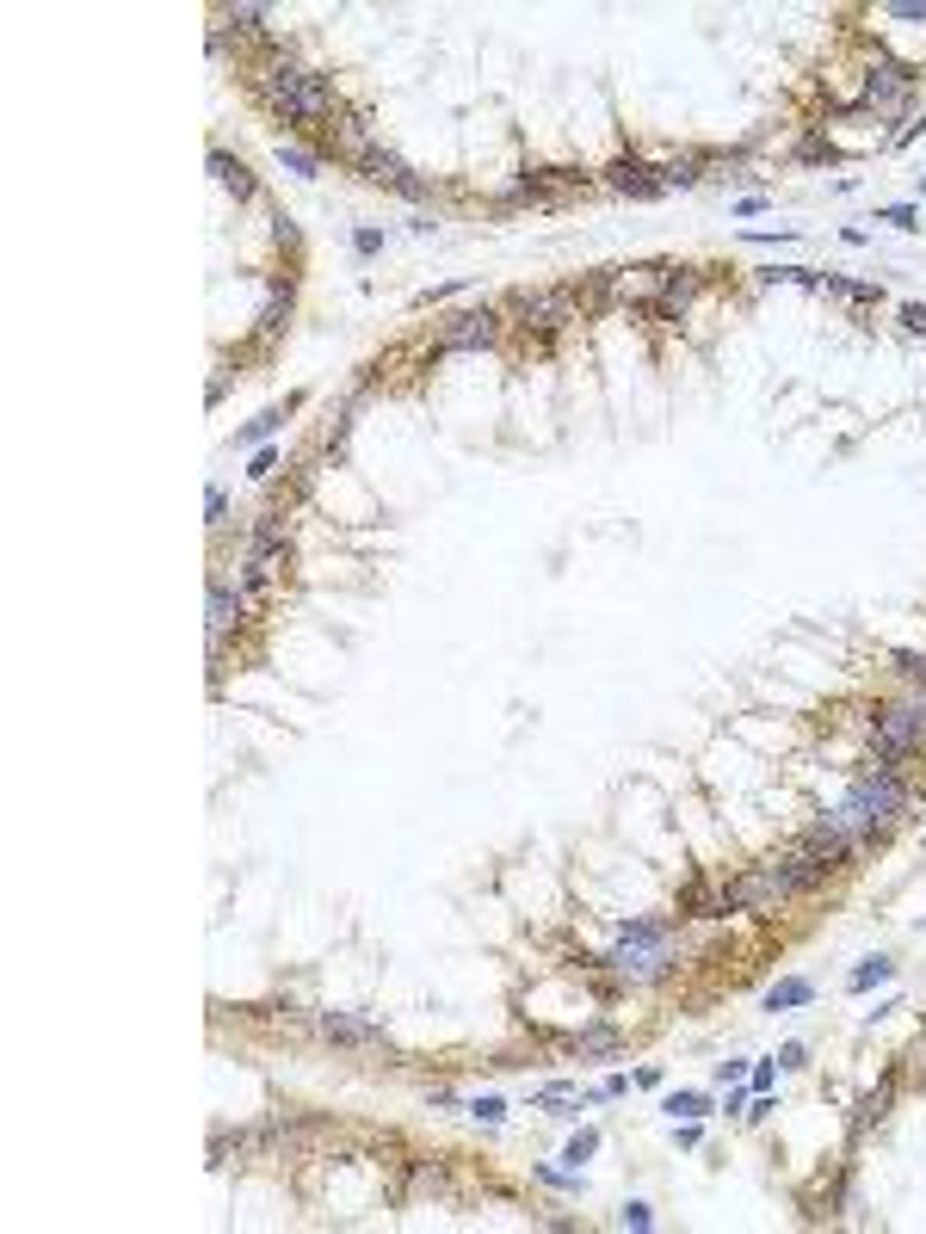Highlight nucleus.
I'll list each match as a JSON object with an SVG mask.
<instances>
[{
	"instance_id": "1",
	"label": "nucleus",
	"mask_w": 926,
	"mask_h": 1234,
	"mask_svg": "<svg viewBox=\"0 0 926 1234\" xmlns=\"http://www.w3.org/2000/svg\"><path fill=\"white\" fill-rule=\"evenodd\" d=\"M908 809H914V784L902 772H889V766H871L859 784L846 790V803L834 815H840V827L859 846H871V840H889V833L908 821Z\"/></svg>"
},
{
	"instance_id": "2",
	"label": "nucleus",
	"mask_w": 926,
	"mask_h": 1234,
	"mask_svg": "<svg viewBox=\"0 0 926 1234\" xmlns=\"http://www.w3.org/2000/svg\"><path fill=\"white\" fill-rule=\"evenodd\" d=\"M254 87H260V99L284 124H328L340 112V105H334V81L315 75V68H303V62H291V56H266L254 68Z\"/></svg>"
},
{
	"instance_id": "3",
	"label": "nucleus",
	"mask_w": 926,
	"mask_h": 1234,
	"mask_svg": "<svg viewBox=\"0 0 926 1234\" xmlns=\"http://www.w3.org/2000/svg\"><path fill=\"white\" fill-rule=\"evenodd\" d=\"M605 963H612V975H618V982H630V988L661 982V975L673 969V926H667V920H636V926H624L618 951L605 957Z\"/></svg>"
},
{
	"instance_id": "4",
	"label": "nucleus",
	"mask_w": 926,
	"mask_h": 1234,
	"mask_svg": "<svg viewBox=\"0 0 926 1234\" xmlns=\"http://www.w3.org/2000/svg\"><path fill=\"white\" fill-rule=\"evenodd\" d=\"M513 315L525 321L531 334H556L562 321H581V297H575V290H519Z\"/></svg>"
},
{
	"instance_id": "5",
	"label": "nucleus",
	"mask_w": 926,
	"mask_h": 1234,
	"mask_svg": "<svg viewBox=\"0 0 926 1234\" xmlns=\"http://www.w3.org/2000/svg\"><path fill=\"white\" fill-rule=\"evenodd\" d=\"M494 340H501V315L494 309H463L439 328V352H482Z\"/></svg>"
},
{
	"instance_id": "6",
	"label": "nucleus",
	"mask_w": 926,
	"mask_h": 1234,
	"mask_svg": "<svg viewBox=\"0 0 926 1234\" xmlns=\"http://www.w3.org/2000/svg\"><path fill=\"white\" fill-rule=\"evenodd\" d=\"M352 167H359V173L371 179V186H389V192H402V198H426V179H414V173H408V161H402V155H389V149H365Z\"/></svg>"
},
{
	"instance_id": "7",
	"label": "nucleus",
	"mask_w": 926,
	"mask_h": 1234,
	"mask_svg": "<svg viewBox=\"0 0 926 1234\" xmlns=\"http://www.w3.org/2000/svg\"><path fill=\"white\" fill-rule=\"evenodd\" d=\"M315 1031L328 1043H359V1049H383L389 1031L377 1019H359V1012H315Z\"/></svg>"
},
{
	"instance_id": "8",
	"label": "nucleus",
	"mask_w": 926,
	"mask_h": 1234,
	"mask_svg": "<svg viewBox=\"0 0 926 1234\" xmlns=\"http://www.w3.org/2000/svg\"><path fill=\"white\" fill-rule=\"evenodd\" d=\"M698 284H704V278H698V266H667V272H661V284H655V315H661V321H673V315H680V309L698 297Z\"/></svg>"
},
{
	"instance_id": "9",
	"label": "nucleus",
	"mask_w": 926,
	"mask_h": 1234,
	"mask_svg": "<svg viewBox=\"0 0 926 1234\" xmlns=\"http://www.w3.org/2000/svg\"><path fill=\"white\" fill-rule=\"evenodd\" d=\"M605 186H612V192H630V198H661V192H667L661 173H655L649 161H636V155H624V161L605 167Z\"/></svg>"
},
{
	"instance_id": "10",
	"label": "nucleus",
	"mask_w": 926,
	"mask_h": 1234,
	"mask_svg": "<svg viewBox=\"0 0 926 1234\" xmlns=\"http://www.w3.org/2000/svg\"><path fill=\"white\" fill-rule=\"evenodd\" d=\"M328 149L346 155V161H359L365 149H377V142H371V112H334V124H328Z\"/></svg>"
},
{
	"instance_id": "11",
	"label": "nucleus",
	"mask_w": 926,
	"mask_h": 1234,
	"mask_svg": "<svg viewBox=\"0 0 926 1234\" xmlns=\"http://www.w3.org/2000/svg\"><path fill=\"white\" fill-rule=\"evenodd\" d=\"M797 846H809L815 858H828V864H846L852 852H859V840H852V833L840 827V815H822V821H815V827L803 833Z\"/></svg>"
},
{
	"instance_id": "12",
	"label": "nucleus",
	"mask_w": 926,
	"mask_h": 1234,
	"mask_svg": "<svg viewBox=\"0 0 926 1234\" xmlns=\"http://www.w3.org/2000/svg\"><path fill=\"white\" fill-rule=\"evenodd\" d=\"M908 87H914V75H908V68L883 62L877 75H871V87H865V105H877V112H896V105L908 99Z\"/></svg>"
},
{
	"instance_id": "13",
	"label": "nucleus",
	"mask_w": 926,
	"mask_h": 1234,
	"mask_svg": "<svg viewBox=\"0 0 926 1234\" xmlns=\"http://www.w3.org/2000/svg\"><path fill=\"white\" fill-rule=\"evenodd\" d=\"M210 173H217V186H229L235 198H260V179L247 173V161H235L229 149H210Z\"/></svg>"
},
{
	"instance_id": "14",
	"label": "nucleus",
	"mask_w": 926,
	"mask_h": 1234,
	"mask_svg": "<svg viewBox=\"0 0 926 1234\" xmlns=\"http://www.w3.org/2000/svg\"><path fill=\"white\" fill-rule=\"evenodd\" d=\"M235 624H241V593L217 574V580H210V636H229Z\"/></svg>"
},
{
	"instance_id": "15",
	"label": "nucleus",
	"mask_w": 926,
	"mask_h": 1234,
	"mask_svg": "<svg viewBox=\"0 0 926 1234\" xmlns=\"http://www.w3.org/2000/svg\"><path fill=\"white\" fill-rule=\"evenodd\" d=\"M896 1086H902V1068H896V1074H889V1080L877 1086V1093H865V1099H859V1111H852V1142H859V1136L871 1130V1123H883V1111H889V1099H896Z\"/></svg>"
},
{
	"instance_id": "16",
	"label": "nucleus",
	"mask_w": 926,
	"mask_h": 1234,
	"mask_svg": "<svg viewBox=\"0 0 926 1234\" xmlns=\"http://www.w3.org/2000/svg\"><path fill=\"white\" fill-rule=\"evenodd\" d=\"M889 975H896V963H889V957H865L859 969H852V975H846V988H859V994H865V988H877V982H889Z\"/></svg>"
},
{
	"instance_id": "17",
	"label": "nucleus",
	"mask_w": 926,
	"mask_h": 1234,
	"mask_svg": "<svg viewBox=\"0 0 926 1234\" xmlns=\"http://www.w3.org/2000/svg\"><path fill=\"white\" fill-rule=\"evenodd\" d=\"M822 290H834V297H840V303H859V309L883 297V290H877V284H852V278H822Z\"/></svg>"
},
{
	"instance_id": "18",
	"label": "nucleus",
	"mask_w": 926,
	"mask_h": 1234,
	"mask_svg": "<svg viewBox=\"0 0 926 1234\" xmlns=\"http://www.w3.org/2000/svg\"><path fill=\"white\" fill-rule=\"evenodd\" d=\"M809 982H778L772 994H766V1012H785V1006H809Z\"/></svg>"
},
{
	"instance_id": "19",
	"label": "nucleus",
	"mask_w": 926,
	"mask_h": 1234,
	"mask_svg": "<svg viewBox=\"0 0 926 1234\" xmlns=\"http://www.w3.org/2000/svg\"><path fill=\"white\" fill-rule=\"evenodd\" d=\"M278 167L297 173V179H315V173H322V161H315L309 149H284V142H278Z\"/></svg>"
},
{
	"instance_id": "20",
	"label": "nucleus",
	"mask_w": 926,
	"mask_h": 1234,
	"mask_svg": "<svg viewBox=\"0 0 926 1234\" xmlns=\"http://www.w3.org/2000/svg\"><path fill=\"white\" fill-rule=\"evenodd\" d=\"M284 315H291V290H284V297L272 290V303H266V315H260V340H272V334L284 328Z\"/></svg>"
},
{
	"instance_id": "21",
	"label": "nucleus",
	"mask_w": 926,
	"mask_h": 1234,
	"mask_svg": "<svg viewBox=\"0 0 926 1234\" xmlns=\"http://www.w3.org/2000/svg\"><path fill=\"white\" fill-rule=\"evenodd\" d=\"M618 1043H624L618 1031H581V1037H575V1049H581V1056H612Z\"/></svg>"
},
{
	"instance_id": "22",
	"label": "nucleus",
	"mask_w": 926,
	"mask_h": 1234,
	"mask_svg": "<svg viewBox=\"0 0 926 1234\" xmlns=\"http://www.w3.org/2000/svg\"><path fill=\"white\" fill-rule=\"evenodd\" d=\"M229 25L241 31V38H260V31H266V7H229Z\"/></svg>"
},
{
	"instance_id": "23",
	"label": "nucleus",
	"mask_w": 926,
	"mask_h": 1234,
	"mask_svg": "<svg viewBox=\"0 0 926 1234\" xmlns=\"http://www.w3.org/2000/svg\"><path fill=\"white\" fill-rule=\"evenodd\" d=\"M667 1111H673V1117H704V1111H710V1099H704V1093H673V1099H667Z\"/></svg>"
},
{
	"instance_id": "24",
	"label": "nucleus",
	"mask_w": 926,
	"mask_h": 1234,
	"mask_svg": "<svg viewBox=\"0 0 926 1234\" xmlns=\"http://www.w3.org/2000/svg\"><path fill=\"white\" fill-rule=\"evenodd\" d=\"M902 1074H914V1080H926V1037H914L908 1049H902Z\"/></svg>"
},
{
	"instance_id": "25",
	"label": "nucleus",
	"mask_w": 926,
	"mask_h": 1234,
	"mask_svg": "<svg viewBox=\"0 0 926 1234\" xmlns=\"http://www.w3.org/2000/svg\"><path fill=\"white\" fill-rule=\"evenodd\" d=\"M278 420H284V408H272V414H260L254 426H241V445H254V439H266V432H272Z\"/></svg>"
},
{
	"instance_id": "26",
	"label": "nucleus",
	"mask_w": 926,
	"mask_h": 1234,
	"mask_svg": "<svg viewBox=\"0 0 926 1234\" xmlns=\"http://www.w3.org/2000/svg\"><path fill=\"white\" fill-rule=\"evenodd\" d=\"M204 506H210V525L223 531V525H229V494H223V488H210V494H204Z\"/></svg>"
},
{
	"instance_id": "27",
	"label": "nucleus",
	"mask_w": 926,
	"mask_h": 1234,
	"mask_svg": "<svg viewBox=\"0 0 926 1234\" xmlns=\"http://www.w3.org/2000/svg\"><path fill=\"white\" fill-rule=\"evenodd\" d=\"M470 1117H476V1123H501V1117H507V1105H501V1099H476V1105H470Z\"/></svg>"
},
{
	"instance_id": "28",
	"label": "nucleus",
	"mask_w": 926,
	"mask_h": 1234,
	"mask_svg": "<svg viewBox=\"0 0 926 1234\" xmlns=\"http://www.w3.org/2000/svg\"><path fill=\"white\" fill-rule=\"evenodd\" d=\"M902 328H908V334H926V303H908V309H902Z\"/></svg>"
},
{
	"instance_id": "29",
	"label": "nucleus",
	"mask_w": 926,
	"mask_h": 1234,
	"mask_svg": "<svg viewBox=\"0 0 926 1234\" xmlns=\"http://www.w3.org/2000/svg\"><path fill=\"white\" fill-rule=\"evenodd\" d=\"M593 1148H599V1136H593V1130H581V1136H575V1142H568V1160H587V1154H593Z\"/></svg>"
},
{
	"instance_id": "30",
	"label": "nucleus",
	"mask_w": 926,
	"mask_h": 1234,
	"mask_svg": "<svg viewBox=\"0 0 926 1234\" xmlns=\"http://www.w3.org/2000/svg\"><path fill=\"white\" fill-rule=\"evenodd\" d=\"M618 1222H624V1228H649V1204H624Z\"/></svg>"
},
{
	"instance_id": "31",
	"label": "nucleus",
	"mask_w": 926,
	"mask_h": 1234,
	"mask_svg": "<svg viewBox=\"0 0 926 1234\" xmlns=\"http://www.w3.org/2000/svg\"><path fill=\"white\" fill-rule=\"evenodd\" d=\"M272 469H278V451H260V457H254V469H247V476H260V482H266Z\"/></svg>"
},
{
	"instance_id": "32",
	"label": "nucleus",
	"mask_w": 926,
	"mask_h": 1234,
	"mask_svg": "<svg viewBox=\"0 0 926 1234\" xmlns=\"http://www.w3.org/2000/svg\"><path fill=\"white\" fill-rule=\"evenodd\" d=\"M778 1068H803V1043H785V1049H778Z\"/></svg>"
}]
</instances>
